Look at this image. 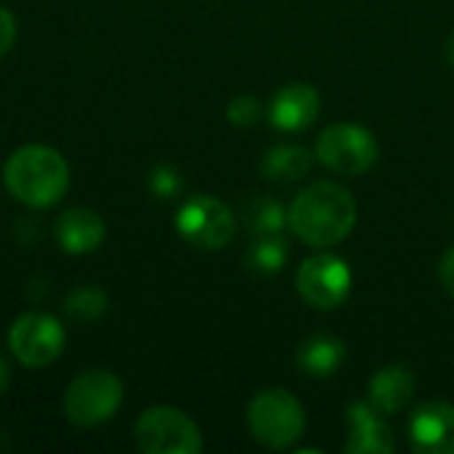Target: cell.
I'll return each instance as SVG.
<instances>
[{"instance_id": "obj_1", "label": "cell", "mask_w": 454, "mask_h": 454, "mask_svg": "<svg viewBox=\"0 0 454 454\" xmlns=\"http://www.w3.org/2000/svg\"><path fill=\"white\" fill-rule=\"evenodd\" d=\"M356 223L354 194L333 181L309 184L287 207L290 231L311 247L338 245Z\"/></svg>"}, {"instance_id": "obj_2", "label": "cell", "mask_w": 454, "mask_h": 454, "mask_svg": "<svg viewBox=\"0 0 454 454\" xmlns=\"http://www.w3.org/2000/svg\"><path fill=\"white\" fill-rule=\"evenodd\" d=\"M8 192L29 207H51L69 189V165L67 160L43 144L19 146L3 168Z\"/></svg>"}, {"instance_id": "obj_3", "label": "cell", "mask_w": 454, "mask_h": 454, "mask_svg": "<svg viewBox=\"0 0 454 454\" xmlns=\"http://www.w3.org/2000/svg\"><path fill=\"white\" fill-rule=\"evenodd\" d=\"M247 428L258 444L269 450H290L306 431V412L290 391L266 388L247 404Z\"/></svg>"}, {"instance_id": "obj_4", "label": "cell", "mask_w": 454, "mask_h": 454, "mask_svg": "<svg viewBox=\"0 0 454 454\" xmlns=\"http://www.w3.org/2000/svg\"><path fill=\"white\" fill-rule=\"evenodd\" d=\"M136 447L144 454H200L202 431L178 407L157 404L141 412L133 428Z\"/></svg>"}, {"instance_id": "obj_5", "label": "cell", "mask_w": 454, "mask_h": 454, "mask_svg": "<svg viewBox=\"0 0 454 454\" xmlns=\"http://www.w3.org/2000/svg\"><path fill=\"white\" fill-rule=\"evenodd\" d=\"M125 386L109 370H88L77 375L64 394V415L80 428H93L112 420L122 404Z\"/></svg>"}, {"instance_id": "obj_6", "label": "cell", "mask_w": 454, "mask_h": 454, "mask_svg": "<svg viewBox=\"0 0 454 454\" xmlns=\"http://www.w3.org/2000/svg\"><path fill=\"white\" fill-rule=\"evenodd\" d=\"M314 157L340 176H362L375 168L380 146L375 136L356 122H335L317 136Z\"/></svg>"}, {"instance_id": "obj_7", "label": "cell", "mask_w": 454, "mask_h": 454, "mask_svg": "<svg viewBox=\"0 0 454 454\" xmlns=\"http://www.w3.org/2000/svg\"><path fill=\"white\" fill-rule=\"evenodd\" d=\"M176 229L192 247L221 250L231 242L237 223H234L229 205H223L218 197L197 194V197H189L178 207Z\"/></svg>"}, {"instance_id": "obj_8", "label": "cell", "mask_w": 454, "mask_h": 454, "mask_svg": "<svg viewBox=\"0 0 454 454\" xmlns=\"http://www.w3.org/2000/svg\"><path fill=\"white\" fill-rule=\"evenodd\" d=\"M64 343H67V335L59 319L51 314H40V311L21 314L11 325V333H8L11 354L19 359V364L29 370L53 364L61 356Z\"/></svg>"}, {"instance_id": "obj_9", "label": "cell", "mask_w": 454, "mask_h": 454, "mask_svg": "<svg viewBox=\"0 0 454 454\" xmlns=\"http://www.w3.org/2000/svg\"><path fill=\"white\" fill-rule=\"evenodd\" d=\"M295 287L309 306L319 311H333L351 295V269L343 258L319 253L301 263L295 274Z\"/></svg>"}, {"instance_id": "obj_10", "label": "cell", "mask_w": 454, "mask_h": 454, "mask_svg": "<svg viewBox=\"0 0 454 454\" xmlns=\"http://www.w3.org/2000/svg\"><path fill=\"white\" fill-rule=\"evenodd\" d=\"M410 444L420 454H454V407L426 402L410 418Z\"/></svg>"}, {"instance_id": "obj_11", "label": "cell", "mask_w": 454, "mask_h": 454, "mask_svg": "<svg viewBox=\"0 0 454 454\" xmlns=\"http://www.w3.org/2000/svg\"><path fill=\"white\" fill-rule=\"evenodd\" d=\"M319 112H322V96L314 85L306 82L285 85L269 101V122L285 133H298L314 125Z\"/></svg>"}, {"instance_id": "obj_12", "label": "cell", "mask_w": 454, "mask_h": 454, "mask_svg": "<svg viewBox=\"0 0 454 454\" xmlns=\"http://www.w3.org/2000/svg\"><path fill=\"white\" fill-rule=\"evenodd\" d=\"M348 436L343 450L348 454H388L396 450L394 434L383 420V412L370 402H354L346 410Z\"/></svg>"}, {"instance_id": "obj_13", "label": "cell", "mask_w": 454, "mask_h": 454, "mask_svg": "<svg viewBox=\"0 0 454 454\" xmlns=\"http://www.w3.org/2000/svg\"><path fill=\"white\" fill-rule=\"evenodd\" d=\"M56 242L72 253V255H82V253H90L96 250L104 237H106V226H104V218L88 207H69L64 210L59 218H56Z\"/></svg>"}, {"instance_id": "obj_14", "label": "cell", "mask_w": 454, "mask_h": 454, "mask_svg": "<svg viewBox=\"0 0 454 454\" xmlns=\"http://www.w3.org/2000/svg\"><path fill=\"white\" fill-rule=\"evenodd\" d=\"M415 386L418 383H415V375L410 367L386 364L372 375V380L367 386V402L375 410H380L383 415H396L412 402Z\"/></svg>"}, {"instance_id": "obj_15", "label": "cell", "mask_w": 454, "mask_h": 454, "mask_svg": "<svg viewBox=\"0 0 454 454\" xmlns=\"http://www.w3.org/2000/svg\"><path fill=\"white\" fill-rule=\"evenodd\" d=\"M298 370L303 375L311 378H330L340 370V364L346 362V346L340 338L330 335V333H317L309 335L295 354Z\"/></svg>"}, {"instance_id": "obj_16", "label": "cell", "mask_w": 454, "mask_h": 454, "mask_svg": "<svg viewBox=\"0 0 454 454\" xmlns=\"http://www.w3.org/2000/svg\"><path fill=\"white\" fill-rule=\"evenodd\" d=\"M311 168H314V154L306 146H298V144L271 146L263 154V162H261L263 176L277 181V184L301 181V178H306L311 173Z\"/></svg>"}, {"instance_id": "obj_17", "label": "cell", "mask_w": 454, "mask_h": 454, "mask_svg": "<svg viewBox=\"0 0 454 454\" xmlns=\"http://www.w3.org/2000/svg\"><path fill=\"white\" fill-rule=\"evenodd\" d=\"M287 242L279 234L255 237V242L245 250V269L255 277H277L287 263Z\"/></svg>"}, {"instance_id": "obj_18", "label": "cell", "mask_w": 454, "mask_h": 454, "mask_svg": "<svg viewBox=\"0 0 454 454\" xmlns=\"http://www.w3.org/2000/svg\"><path fill=\"white\" fill-rule=\"evenodd\" d=\"M242 221L255 237L282 234V229L287 226V210L274 197H253L242 207Z\"/></svg>"}, {"instance_id": "obj_19", "label": "cell", "mask_w": 454, "mask_h": 454, "mask_svg": "<svg viewBox=\"0 0 454 454\" xmlns=\"http://www.w3.org/2000/svg\"><path fill=\"white\" fill-rule=\"evenodd\" d=\"M106 309H109V298L98 287H74L64 298V311L77 322H93L104 317Z\"/></svg>"}, {"instance_id": "obj_20", "label": "cell", "mask_w": 454, "mask_h": 454, "mask_svg": "<svg viewBox=\"0 0 454 454\" xmlns=\"http://www.w3.org/2000/svg\"><path fill=\"white\" fill-rule=\"evenodd\" d=\"M226 117H229V122L237 125V128H250V125H255V122L263 117V106H261V101H258L255 96L239 93V96H234V98L229 101Z\"/></svg>"}, {"instance_id": "obj_21", "label": "cell", "mask_w": 454, "mask_h": 454, "mask_svg": "<svg viewBox=\"0 0 454 454\" xmlns=\"http://www.w3.org/2000/svg\"><path fill=\"white\" fill-rule=\"evenodd\" d=\"M149 186L157 197H173L181 192V176L170 168V165H160L154 168L152 178H149Z\"/></svg>"}, {"instance_id": "obj_22", "label": "cell", "mask_w": 454, "mask_h": 454, "mask_svg": "<svg viewBox=\"0 0 454 454\" xmlns=\"http://www.w3.org/2000/svg\"><path fill=\"white\" fill-rule=\"evenodd\" d=\"M16 43V16L0 5V59L13 48Z\"/></svg>"}, {"instance_id": "obj_23", "label": "cell", "mask_w": 454, "mask_h": 454, "mask_svg": "<svg viewBox=\"0 0 454 454\" xmlns=\"http://www.w3.org/2000/svg\"><path fill=\"white\" fill-rule=\"evenodd\" d=\"M439 282H442V287L454 298V245L442 255V261H439Z\"/></svg>"}, {"instance_id": "obj_24", "label": "cell", "mask_w": 454, "mask_h": 454, "mask_svg": "<svg viewBox=\"0 0 454 454\" xmlns=\"http://www.w3.org/2000/svg\"><path fill=\"white\" fill-rule=\"evenodd\" d=\"M8 383H11V370H8V362H5L3 354H0V394L8 388Z\"/></svg>"}, {"instance_id": "obj_25", "label": "cell", "mask_w": 454, "mask_h": 454, "mask_svg": "<svg viewBox=\"0 0 454 454\" xmlns=\"http://www.w3.org/2000/svg\"><path fill=\"white\" fill-rule=\"evenodd\" d=\"M444 51H447V59H450V64L454 67V32L447 37V45H444Z\"/></svg>"}]
</instances>
